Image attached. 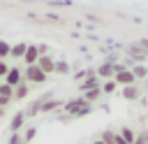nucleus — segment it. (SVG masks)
<instances>
[{"label": "nucleus", "mask_w": 148, "mask_h": 144, "mask_svg": "<svg viewBox=\"0 0 148 144\" xmlns=\"http://www.w3.org/2000/svg\"><path fill=\"white\" fill-rule=\"evenodd\" d=\"M99 86V79H97V74H92V77H88V79H83L81 81V91L86 93V91H90V88H97Z\"/></svg>", "instance_id": "nucleus-14"}, {"label": "nucleus", "mask_w": 148, "mask_h": 144, "mask_svg": "<svg viewBox=\"0 0 148 144\" xmlns=\"http://www.w3.org/2000/svg\"><path fill=\"white\" fill-rule=\"evenodd\" d=\"M113 81H116V84H120V86L125 88V86H132L136 79H134L132 70H127L125 65H116V77H113Z\"/></svg>", "instance_id": "nucleus-3"}, {"label": "nucleus", "mask_w": 148, "mask_h": 144, "mask_svg": "<svg viewBox=\"0 0 148 144\" xmlns=\"http://www.w3.org/2000/svg\"><path fill=\"white\" fill-rule=\"evenodd\" d=\"M127 53H130L132 60H136V65H139V60H146V58H148V51H143L139 44H132V46L127 49Z\"/></svg>", "instance_id": "nucleus-10"}, {"label": "nucleus", "mask_w": 148, "mask_h": 144, "mask_svg": "<svg viewBox=\"0 0 148 144\" xmlns=\"http://www.w3.org/2000/svg\"><path fill=\"white\" fill-rule=\"evenodd\" d=\"M0 84H2V81H0Z\"/></svg>", "instance_id": "nucleus-31"}, {"label": "nucleus", "mask_w": 148, "mask_h": 144, "mask_svg": "<svg viewBox=\"0 0 148 144\" xmlns=\"http://www.w3.org/2000/svg\"><path fill=\"white\" fill-rule=\"evenodd\" d=\"M65 114L67 116H72V118H79V116H86V114H90L92 111V105H88L83 98H76V100H69V102H65Z\"/></svg>", "instance_id": "nucleus-1"}, {"label": "nucleus", "mask_w": 148, "mask_h": 144, "mask_svg": "<svg viewBox=\"0 0 148 144\" xmlns=\"http://www.w3.org/2000/svg\"><path fill=\"white\" fill-rule=\"evenodd\" d=\"M116 144H127V142H125V139H123V137H120V135L116 132Z\"/></svg>", "instance_id": "nucleus-27"}, {"label": "nucleus", "mask_w": 148, "mask_h": 144, "mask_svg": "<svg viewBox=\"0 0 148 144\" xmlns=\"http://www.w3.org/2000/svg\"><path fill=\"white\" fill-rule=\"evenodd\" d=\"M23 144H25V142H23Z\"/></svg>", "instance_id": "nucleus-30"}, {"label": "nucleus", "mask_w": 148, "mask_h": 144, "mask_svg": "<svg viewBox=\"0 0 148 144\" xmlns=\"http://www.w3.org/2000/svg\"><path fill=\"white\" fill-rule=\"evenodd\" d=\"M2 116H5V109H2V107H0V118H2Z\"/></svg>", "instance_id": "nucleus-28"}, {"label": "nucleus", "mask_w": 148, "mask_h": 144, "mask_svg": "<svg viewBox=\"0 0 148 144\" xmlns=\"http://www.w3.org/2000/svg\"><path fill=\"white\" fill-rule=\"evenodd\" d=\"M0 98H9V100H14V88H12V86H7L5 81L0 84Z\"/></svg>", "instance_id": "nucleus-18"}, {"label": "nucleus", "mask_w": 148, "mask_h": 144, "mask_svg": "<svg viewBox=\"0 0 148 144\" xmlns=\"http://www.w3.org/2000/svg\"><path fill=\"white\" fill-rule=\"evenodd\" d=\"M37 58H39L37 44H28V49H25V56L21 58V60L25 63V67H28V65H35V63H37Z\"/></svg>", "instance_id": "nucleus-7"}, {"label": "nucleus", "mask_w": 148, "mask_h": 144, "mask_svg": "<svg viewBox=\"0 0 148 144\" xmlns=\"http://www.w3.org/2000/svg\"><path fill=\"white\" fill-rule=\"evenodd\" d=\"M44 74H51V72H56V60L51 58V56H39L37 58V63H35Z\"/></svg>", "instance_id": "nucleus-6"}, {"label": "nucleus", "mask_w": 148, "mask_h": 144, "mask_svg": "<svg viewBox=\"0 0 148 144\" xmlns=\"http://www.w3.org/2000/svg\"><path fill=\"white\" fill-rule=\"evenodd\" d=\"M23 123H25V111H16V114L12 116V123H9V130H12V132H21V128H23Z\"/></svg>", "instance_id": "nucleus-9"}, {"label": "nucleus", "mask_w": 148, "mask_h": 144, "mask_svg": "<svg viewBox=\"0 0 148 144\" xmlns=\"http://www.w3.org/2000/svg\"><path fill=\"white\" fill-rule=\"evenodd\" d=\"M120 95H123L125 100H139V95H141V88H139L136 84H132V86H125V88L120 91Z\"/></svg>", "instance_id": "nucleus-11"}, {"label": "nucleus", "mask_w": 148, "mask_h": 144, "mask_svg": "<svg viewBox=\"0 0 148 144\" xmlns=\"http://www.w3.org/2000/svg\"><path fill=\"white\" fill-rule=\"evenodd\" d=\"M116 86H118V84H116L113 79H109V81H104V84H102V93H106V95H111V93L116 91Z\"/></svg>", "instance_id": "nucleus-22"}, {"label": "nucleus", "mask_w": 148, "mask_h": 144, "mask_svg": "<svg viewBox=\"0 0 148 144\" xmlns=\"http://www.w3.org/2000/svg\"><path fill=\"white\" fill-rule=\"evenodd\" d=\"M28 95H30V84L23 81V84H18V86L14 88V100H25Z\"/></svg>", "instance_id": "nucleus-13"}, {"label": "nucleus", "mask_w": 148, "mask_h": 144, "mask_svg": "<svg viewBox=\"0 0 148 144\" xmlns=\"http://www.w3.org/2000/svg\"><path fill=\"white\" fill-rule=\"evenodd\" d=\"M132 74H134V79H143V77H148V67L146 65H132Z\"/></svg>", "instance_id": "nucleus-17"}, {"label": "nucleus", "mask_w": 148, "mask_h": 144, "mask_svg": "<svg viewBox=\"0 0 148 144\" xmlns=\"http://www.w3.org/2000/svg\"><path fill=\"white\" fill-rule=\"evenodd\" d=\"M9 51H12V44L5 42V39H0V60H5L9 56Z\"/></svg>", "instance_id": "nucleus-20"}, {"label": "nucleus", "mask_w": 148, "mask_h": 144, "mask_svg": "<svg viewBox=\"0 0 148 144\" xmlns=\"http://www.w3.org/2000/svg\"><path fill=\"white\" fill-rule=\"evenodd\" d=\"M35 135H37V128H32V125H30V128H28L21 137H23V142H25V144H30V142L35 139Z\"/></svg>", "instance_id": "nucleus-23"}, {"label": "nucleus", "mask_w": 148, "mask_h": 144, "mask_svg": "<svg viewBox=\"0 0 148 144\" xmlns=\"http://www.w3.org/2000/svg\"><path fill=\"white\" fill-rule=\"evenodd\" d=\"M46 77H49V74H44L37 65H28V67L23 70V81H25V84H44Z\"/></svg>", "instance_id": "nucleus-2"}, {"label": "nucleus", "mask_w": 148, "mask_h": 144, "mask_svg": "<svg viewBox=\"0 0 148 144\" xmlns=\"http://www.w3.org/2000/svg\"><path fill=\"white\" fill-rule=\"evenodd\" d=\"M9 144H23V137H21V132H12V137H9Z\"/></svg>", "instance_id": "nucleus-24"}, {"label": "nucleus", "mask_w": 148, "mask_h": 144, "mask_svg": "<svg viewBox=\"0 0 148 144\" xmlns=\"http://www.w3.org/2000/svg\"><path fill=\"white\" fill-rule=\"evenodd\" d=\"M67 72H69V63L56 60V74H67Z\"/></svg>", "instance_id": "nucleus-21"}, {"label": "nucleus", "mask_w": 148, "mask_h": 144, "mask_svg": "<svg viewBox=\"0 0 148 144\" xmlns=\"http://www.w3.org/2000/svg\"><path fill=\"white\" fill-rule=\"evenodd\" d=\"M62 107H65V102H62V100L51 98V100H46V102L42 105V114H51V111H58V109H62Z\"/></svg>", "instance_id": "nucleus-8"}, {"label": "nucleus", "mask_w": 148, "mask_h": 144, "mask_svg": "<svg viewBox=\"0 0 148 144\" xmlns=\"http://www.w3.org/2000/svg\"><path fill=\"white\" fill-rule=\"evenodd\" d=\"M25 49H28V44L18 42V44H14V46H12L9 56H12V58H23V56H25Z\"/></svg>", "instance_id": "nucleus-15"}, {"label": "nucleus", "mask_w": 148, "mask_h": 144, "mask_svg": "<svg viewBox=\"0 0 148 144\" xmlns=\"http://www.w3.org/2000/svg\"><path fill=\"white\" fill-rule=\"evenodd\" d=\"M7 72H9V65H7L5 60H0V79H5V77H7Z\"/></svg>", "instance_id": "nucleus-25"}, {"label": "nucleus", "mask_w": 148, "mask_h": 144, "mask_svg": "<svg viewBox=\"0 0 148 144\" xmlns=\"http://www.w3.org/2000/svg\"><path fill=\"white\" fill-rule=\"evenodd\" d=\"M88 105H92V102H97L99 98H102V86H97V88H90V91H86L83 95H81Z\"/></svg>", "instance_id": "nucleus-12"}, {"label": "nucleus", "mask_w": 148, "mask_h": 144, "mask_svg": "<svg viewBox=\"0 0 148 144\" xmlns=\"http://www.w3.org/2000/svg\"><path fill=\"white\" fill-rule=\"evenodd\" d=\"M99 139H102L104 144H116V132H111V130H104V132L99 135Z\"/></svg>", "instance_id": "nucleus-19"}, {"label": "nucleus", "mask_w": 148, "mask_h": 144, "mask_svg": "<svg viewBox=\"0 0 148 144\" xmlns=\"http://www.w3.org/2000/svg\"><path fill=\"white\" fill-rule=\"evenodd\" d=\"M92 144H104V142H102V139H95V142H92Z\"/></svg>", "instance_id": "nucleus-29"}, {"label": "nucleus", "mask_w": 148, "mask_h": 144, "mask_svg": "<svg viewBox=\"0 0 148 144\" xmlns=\"http://www.w3.org/2000/svg\"><path fill=\"white\" fill-rule=\"evenodd\" d=\"M5 84L12 86V88H16L18 84H23V70L21 67H9V72L5 77Z\"/></svg>", "instance_id": "nucleus-4"}, {"label": "nucleus", "mask_w": 148, "mask_h": 144, "mask_svg": "<svg viewBox=\"0 0 148 144\" xmlns=\"http://www.w3.org/2000/svg\"><path fill=\"white\" fill-rule=\"evenodd\" d=\"M127 144H134V139H136V135H134V130L132 128H120V132H118Z\"/></svg>", "instance_id": "nucleus-16"}, {"label": "nucleus", "mask_w": 148, "mask_h": 144, "mask_svg": "<svg viewBox=\"0 0 148 144\" xmlns=\"http://www.w3.org/2000/svg\"><path fill=\"white\" fill-rule=\"evenodd\" d=\"M9 102H12V100H9V98H0V107H2V109H5V107H7V105H9Z\"/></svg>", "instance_id": "nucleus-26"}, {"label": "nucleus", "mask_w": 148, "mask_h": 144, "mask_svg": "<svg viewBox=\"0 0 148 144\" xmlns=\"http://www.w3.org/2000/svg\"><path fill=\"white\" fill-rule=\"evenodd\" d=\"M95 74H97V79H106V81H109L111 77H116V63H109V60L102 63V65L95 70Z\"/></svg>", "instance_id": "nucleus-5"}]
</instances>
